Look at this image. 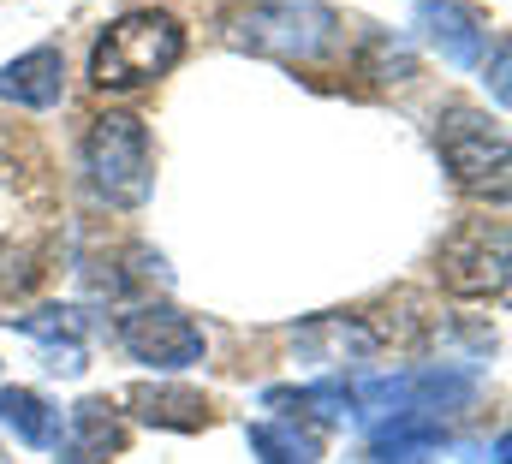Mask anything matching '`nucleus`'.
<instances>
[{
  "instance_id": "1",
  "label": "nucleus",
  "mask_w": 512,
  "mask_h": 464,
  "mask_svg": "<svg viewBox=\"0 0 512 464\" xmlns=\"http://www.w3.org/2000/svg\"><path fill=\"white\" fill-rule=\"evenodd\" d=\"M179 54H185L179 18L143 6V12H126L102 30V42L90 54V84L96 90H143V84L167 78L179 66Z\"/></svg>"
},
{
  "instance_id": "2",
  "label": "nucleus",
  "mask_w": 512,
  "mask_h": 464,
  "mask_svg": "<svg viewBox=\"0 0 512 464\" xmlns=\"http://www.w3.org/2000/svg\"><path fill=\"white\" fill-rule=\"evenodd\" d=\"M84 167H90V185L120 203V209H137L155 185V155H149V131L143 119L131 114H102L84 137Z\"/></svg>"
},
{
  "instance_id": "3",
  "label": "nucleus",
  "mask_w": 512,
  "mask_h": 464,
  "mask_svg": "<svg viewBox=\"0 0 512 464\" xmlns=\"http://www.w3.org/2000/svg\"><path fill=\"white\" fill-rule=\"evenodd\" d=\"M334 36H340V18L316 0H274L233 18V42L274 60H316L334 48Z\"/></svg>"
},
{
  "instance_id": "4",
  "label": "nucleus",
  "mask_w": 512,
  "mask_h": 464,
  "mask_svg": "<svg viewBox=\"0 0 512 464\" xmlns=\"http://www.w3.org/2000/svg\"><path fill=\"white\" fill-rule=\"evenodd\" d=\"M435 149L465 191L507 197V131H501V119L477 114V108H447L435 125Z\"/></svg>"
},
{
  "instance_id": "5",
  "label": "nucleus",
  "mask_w": 512,
  "mask_h": 464,
  "mask_svg": "<svg viewBox=\"0 0 512 464\" xmlns=\"http://www.w3.org/2000/svg\"><path fill=\"white\" fill-rule=\"evenodd\" d=\"M441 286L453 298H489L507 286V221H459L441 244Z\"/></svg>"
},
{
  "instance_id": "6",
  "label": "nucleus",
  "mask_w": 512,
  "mask_h": 464,
  "mask_svg": "<svg viewBox=\"0 0 512 464\" xmlns=\"http://www.w3.org/2000/svg\"><path fill=\"white\" fill-rule=\"evenodd\" d=\"M120 340H126V351L137 363H149V369H191V363L203 357V328H197L191 316L167 310V304L131 310L126 322H120Z\"/></svg>"
},
{
  "instance_id": "7",
  "label": "nucleus",
  "mask_w": 512,
  "mask_h": 464,
  "mask_svg": "<svg viewBox=\"0 0 512 464\" xmlns=\"http://www.w3.org/2000/svg\"><path fill=\"white\" fill-rule=\"evenodd\" d=\"M120 447H126V423H120V411L108 399H84L72 411V423L54 435L60 464H102V459H114Z\"/></svg>"
},
{
  "instance_id": "8",
  "label": "nucleus",
  "mask_w": 512,
  "mask_h": 464,
  "mask_svg": "<svg viewBox=\"0 0 512 464\" xmlns=\"http://www.w3.org/2000/svg\"><path fill=\"white\" fill-rule=\"evenodd\" d=\"M417 30H423V36L441 48V60H453V66H477V60H483V42H489L483 18L465 12V6H453V0H423V6H417Z\"/></svg>"
},
{
  "instance_id": "9",
  "label": "nucleus",
  "mask_w": 512,
  "mask_h": 464,
  "mask_svg": "<svg viewBox=\"0 0 512 464\" xmlns=\"http://www.w3.org/2000/svg\"><path fill=\"white\" fill-rule=\"evenodd\" d=\"M447 447V429L429 411H393L382 417V429L370 435V459L376 464H423Z\"/></svg>"
},
{
  "instance_id": "10",
  "label": "nucleus",
  "mask_w": 512,
  "mask_h": 464,
  "mask_svg": "<svg viewBox=\"0 0 512 464\" xmlns=\"http://www.w3.org/2000/svg\"><path fill=\"white\" fill-rule=\"evenodd\" d=\"M60 90H66V60H60V48H30V54H18L12 66H0V102L54 108Z\"/></svg>"
},
{
  "instance_id": "11",
  "label": "nucleus",
  "mask_w": 512,
  "mask_h": 464,
  "mask_svg": "<svg viewBox=\"0 0 512 464\" xmlns=\"http://www.w3.org/2000/svg\"><path fill=\"white\" fill-rule=\"evenodd\" d=\"M262 405L274 411H304L316 423H346L352 417V387L346 381H310V387H268Z\"/></svg>"
},
{
  "instance_id": "12",
  "label": "nucleus",
  "mask_w": 512,
  "mask_h": 464,
  "mask_svg": "<svg viewBox=\"0 0 512 464\" xmlns=\"http://www.w3.org/2000/svg\"><path fill=\"white\" fill-rule=\"evenodd\" d=\"M131 405L143 423H161V429H203L209 423V405L191 387H137Z\"/></svg>"
},
{
  "instance_id": "13",
  "label": "nucleus",
  "mask_w": 512,
  "mask_h": 464,
  "mask_svg": "<svg viewBox=\"0 0 512 464\" xmlns=\"http://www.w3.org/2000/svg\"><path fill=\"white\" fill-rule=\"evenodd\" d=\"M251 453L262 464H316L322 459V441H316V429H304V423H256L251 429Z\"/></svg>"
},
{
  "instance_id": "14",
  "label": "nucleus",
  "mask_w": 512,
  "mask_h": 464,
  "mask_svg": "<svg viewBox=\"0 0 512 464\" xmlns=\"http://www.w3.org/2000/svg\"><path fill=\"white\" fill-rule=\"evenodd\" d=\"M0 423H6L24 447H54V435H60L54 411H48L30 387H0Z\"/></svg>"
},
{
  "instance_id": "15",
  "label": "nucleus",
  "mask_w": 512,
  "mask_h": 464,
  "mask_svg": "<svg viewBox=\"0 0 512 464\" xmlns=\"http://www.w3.org/2000/svg\"><path fill=\"white\" fill-rule=\"evenodd\" d=\"M471 393H477V381L471 375H453V369H429V375H411V411H459V405H471Z\"/></svg>"
},
{
  "instance_id": "16",
  "label": "nucleus",
  "mask_w": 512,
  "mask_h": 464,
  "mask_svg": "<svg viewBox=\"0 0 512 464\" xmlns=\"http://www.w3.org/2000/svg\"><path fill=\"white\" fill-rule=\"evenodd\" d=\"M352 405H358V411H370V417L411 411V375H376V381H364V387L352 393Z\"/></svg>"
},
{
  "instance_id": "17",
  "label": "nucleus",
  "mask_w": 512,
  "mask_h": 464,
  "mask_svg": "<svg viewBox=\"0 0 512 464\" xmlns=\"http://www.w3.org/2000/svg\"><path fill=\"white\" fill-rule=\"evenodd\" d=\"M489 84H495V102L507 108V48H495V78Z\"/></svg>"
},
{
  "instance_id": "18",
  "label": "nucleus",
  "mask_w": 512,
  "mask_h": 464,
  "mask_svg": "<svg viewBox=\"0 0 512 464\" xmlns=\"http://www.w3.org/2000/svg\"><path fill=\"white\" fill-rule=\"evenodd\" d=\"M0 464H6V459H0Z\"/></svg>"
}]
</instances>
